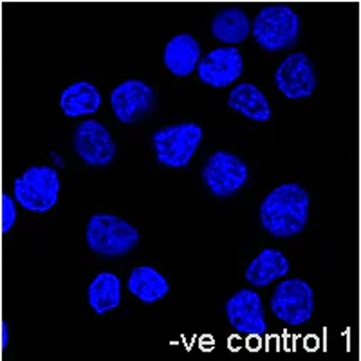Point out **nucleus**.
Returning a JSON list of instances; mask_svg holds the SVG:
<instances>
[{"mask_svg": "<svg viewBox=\"0 0 361 361\" xmlns=\"http://www.w3.org/2000/svg\"><path fill=\"white\" fill-rule=\"evenodd\" d=\"M311 212V197L298 183H283L260 202L259 217L264 231L276 238L296 237L305 230Z\"/></svg>", "mask_w": 361, "mask_h": 361, "instance_id": "nucleus-1", "label": "nucleus"}, {"mask_svg": "<svg viewBox=\"0 0 361 361\" xmlns=\"http://www.w3.org/2000/svg\"><path fill=\"white\" fill-rule=\"evenodd\" d=\"M141 235L134 224L111 214H96L85 228V243L92 253L105 259H119L137 247Z\"/></svg>", "mask_w": 361, "mask_h": 361, "instance_id": "nucleus-2", "label": "nucleus"}, {"mask_svg": "<svg viewBox=\"0 0 361 361\" xmlns=\"http://www.w3.org/2000/svg\"><path fill=\"white\" fill-rule=\"evenodd\" d=\"M298 13L288 4H267L257 13L251 24L253 40L267 53L291 49L300 38Z\"/></svg>", "mask_w": 361, "mask_h": 361, "instance_id": "nucleus-3", "label": "nucleus"}, {"mask_svg": "<svg viewBox=\"0 0 361 361\" xmlns=\"http://www.w3.org/2000/svg\"><path fill=\"white\" fill-rule=\"evenodd\" d=\"M204 137L199 123L185 121L157 128L152 134V147L157 163L166 169H186Z\"/></svg>", "mask_w": 361, "mask_h": 361, "instance_id": "nucleus-4", "label": "nucleus"}, {"mask_svg": "<svg viewBox=\"0 0 361 361\" xmlns=\"http://www.w3.org/2000/svg\"><path fill=\"white\" fill-rule=\"evenodd\" d=\"M13 197L31 214H47L60 197V176L49 164L29 166L13 183Z\"/></svg>", "mask_w": 361, "mask_h": 361, "instance_id": "nucleus-5", "label": "nucleus"}, {"mask_svg": "<svg viewBox=\"0 0 361 361\" xmlns=\"http://www.w3.org/2000/svg\"><path fill=\"white\" fill-rule=\"evenodd\" d=\"M273 314L282 324L300 327L314 314V291L311 283L302 279H286L279 282L269 300Z\"/></svg>", "mask_w": 361, "mask_h": 361, "instance_id": "nucleus-6", "label": "nucleus"}, {"mask_svg": "<svg viewBox=\"0 0 361 361\" xmlns=\"http://www.w3.org/2000/svg\"><path fill=\"white\" fill-rule=\"evenodd\" d=\"M202 183L215 197L226 199L244 188L250 177L246 161L228 150H217L202 166Z\"/></svg>", "mask_w": 361, "mask_h": 361, "instance_id": "nucleus-7", "label": "nucleus"}, {"mask_svg": "<svg viewBox=\"0 0 361 361\" xmlns=\"http://www.w3.org/2000/svg\"><path fill=\"white\" fill-rule=\"evenodd\" d=\"M111 109L119 123H140L156 109V90L143 80H125L112 89Z\"/></svg>", "mask_w": 361, "mask_h": 361, "instance_id": "nucleus-8", "label": "nucleus"}, {"mask_svg": "<svg viewBox=\"0 0 361 361\" xmlns=\"http://www.w3.org/2000/svg\"><path fill=\"white\" fill-rule=\"evenodd\" d=\"M73 147L83 163L96 169L109 166L118 152L111 130L96 119H85L74 128Z\"/></svg>", "mask_w": 361, "mask_h": 361, "instance_id": "nucleus-9", "label": "nucleus"}, {"mask_svg": "<svg viewBox=\"0 0 361 361\" xmlns=\"http://www.w3.org/2000/svg\"><path fill=\"white\" fill-rule=\"evenodd\" d=\"M224 314L235 333L260 338L267 333L266 311L260 295L255 289H238L226 300Z\"/></svg>", "mask_w": 361, "mask_h": 361, "instance_id": "nucleus-10", "label": "nucleus"}, {"mask_svg": "<svg viewBox=\"0 0 361 361\" xmlns=\"http://www.w3.org/2000/svg\"><path fill=\"white\" fill-rule=\"evenodd\" d=\"M275 85L288 99H307L318 87L314 63L305 53H291L275 69Z\"/></svg>", "mask_w": 361, "mask_h": 361, "instance_id": "nucleus-11", "label": "nucleus"}, {"mask_svg": "<svg viewBox=\"0 0 361 361\" xmlns=\"http://www.w3.org/2000/svg\"><path fill=\"white\" fill-rule=\"evenodd\" d=\"M244 73L243 53L237 45H222L201 56L197 76L204 85L214 89H226L240 80Z\"/></svg>", "mask_w": 361, "mask_h": 361, "instance_id": "nucleus-12", "label": "nucleus"}, {"mask_svg": "<svg viewBox=\"0 0 361 361\" xmlns=\"http://www.w3.org/2000/svg\"><path fill=\"white\" fill-rule=\"evenodd\" d=\"M201 56V44L190 33L172 37L163 49L164 67L177 78H186L197 69Z\"/></svg>", "mask_w": 361, "mask_h": 361, "instance_id": "nucleus-13", "label": "nucleus"}, {"mask_svg": "<svg viewBox=\"0 0 361 361\" xmlns=\"http://www.w3.org/2000/svg\"><path fill=\"white\" fill-rule=\"evenodd\" d=\"M228 107L255 123H266L273 116L267 96L255 83L250 82H240L233 85L228 94Z\"/></svg>", "mask_w": 361, "mask_h": 361, "instance_id": "nucleus-14", "label": "nucleus"}, {"mask_svg": "<svg viewBox=\"0 0 361 361\" xmlns=\"http://www.w3.org/2000/svg\"><path fill=\"white\" fill-rule=\"evenodd\" d=\"M289 271L291 264L288 257L275 247H266L247 264L244 276L253 288H267L269 283L286 279Z\"/></svg>", "mask_w": 361, "mask_h": 361, "instance_id": "nucleus-15", "label": "nucleus"}, {"mask_svg": "<svg viewBox=\"0 0 361 361\" xmlns=\"http://www.w3.org/2000/svg\"><path fill=\"white\" fill-rule=\"evenodd\" d=\"M127 289L143 304H156L170 293L169 279L152 266H137L127 279Z\"/></svg>", "mask_w": 361, "mask_h": 361, "instance_id": "nucleus-16", "label": "nucleus"}, {"mask_svg": "<svg viewBox=\"0 0 361 361\" xmlns=\"http://www.w3.org/2000/svg\"><path fill=\"white\" fill-rule=\"evenodd\" d=\"M99 107H102V94L98 87L87 80L71 83L60 94V111L67 118L92 116L99 111Z\"/></svg>", "mask_w": 361, "mask_h": 361, "instance_id": "nucleus-17", "label": "nucleus"}, {"mask_svg": "<svg viewBox=\"0 0 361 361\" xmlns=\"http://www.w3.org/2000/svg\"><path fill=\"white\" fill-rule=\"evenodd\" d=\"M212 37L224 45L243 44L251 35V20L240 8H224L215 13L209 24Z\"/></svg>", "mask_w": 361, "mask_h": 361, "instance_id": "nucleus-18", "label": "nucleus"}, {"mask_svg": "<svg viewBox=\"0 0 361 361\" xmlns=\"http://www.w3.org/2000/svg\"><path fill=\"white\" fill-rule=\"evenodd\" d=\"M89 307L98 316L114 311L121 304V280L111 271H102L87 288Z\"/></svg>", "mask_w": 361, "mask_h": 361, "instance_id": "nucleus-19", "label": "nucleus"}, {"mask_svg": "<svg viewBox=\"0 0 361 361\" xmlns=\"http://www.w3.org/2000/svg\"><path fill=\"white\" fill-rule=\"evenodd\" d=\"M15 197L2 193L0 195V231L8 233L13 230V226L17 222V206H15Z\"/></svg>", "mask_w": 361, "mask_h": 361, "instance_id": "nucleus-20", "label": "nucleus"}, {"mask_svg": "<svg viewBox=\"0 0 361 361\" xmlns=\"http://www.w3.org/2000/svg\"><path fill=\"white\" fill-rule=\"evenodd\" d=\"M8 341H9L8 324H6V322H2V324H0V347H2V349H6V347H8Z\"/></svg>", "mask_w": 361, "mask_h": 361, "instance_id": "nucleus-21", "label": "nucleus"}]
</instances>
